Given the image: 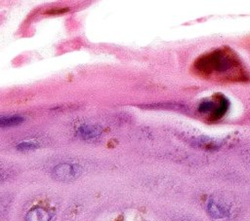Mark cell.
Segmentation results:
<instances>
[{"mask_svg": "<svg viewBox=\"0 0 250 221\" xmlns=\"http://www.w3.org/2000/svg\"><path fill=\"white\" fill-rule=\"evenodd\" d=\"M198 76L217 82H245L249 74L239 56L231 49L223 47L199 56L192 65Z\"/></svg>", "mask_w": 250, "mask_h": 221, "instance_id": "6da1fadb", "label": "cell"}, {"mask_svg": "<svg viewBox=\"0 0 250 221\" xmlns=\"http://www.w3.org/2000/svg\"><path fill=\"white\" fill-rule=\"evenodd\" d=\"M229 106V99L222 94H216L212 99H204L198 105V112L208 114L212 121H217L222 118L228 111Z\"/></svg>", "mask_w": 250, "mask_h": 221, "instance_id": "7a4b0ae2", "label": "cell"}, {"mask_svg": "<svg viewBox=\"0 0 250 221\" xmlns=\"http://www.w3.org/2000/svg\"><path fill=\"white\" fill-rule=\"evenodd\" d=\"M81 166L75 164H68V163H63L56 166L53 168L52 175L55 179L59 181H72L76 179L80 174H81Z\"/></svg>", "mask_w": 250, "mask_h": 221, "instance_id": "3957f363", "label": "cell"}, {"mask_svg": "<svg viewBox=\"0 0 250 221\" xmlns=\"http://www.w3.org/2000/svg\"><path fill=\"white\" fill-rule=\"evenodd\" d=\"M50 212L42 206H34L31 208L25 216V221H50Z\"/></svg>", "mask_w": 250, "mask_h": 221, "instance_id": "277c9868", "label": "cell"}, {"mask_svg": "<svg viewBox=\"0 0 250 221\" xmlns=\"http://www.w3.org/2000/svg\"><path fill=\"white\" fill-rule=\"evenodd\" d=\"M207 212L214 219H222L229 216L228 209L215 201H209L207 204Z\"/></svg>", "mask_w": 250, "mask_h": 221, "instance_id": "5b68a950", "label": "cell"}, {"mask_svg": "<svg viewBox=\"0 0 250 221\" xmlns=\"http://www.w3.org/2000/svg\"><path fill=\"white\" fill-rule=\"evenodd\" d=\"M24 122V118L20 115H10L0 117V128H9L19 126Z\"/></svg>", "mask_w": 250, "mask_h": 221, "instance_id": "8992f818", "label": "cell"}, {"mask_svg": "<svg viewBox=\"0 0 250 221\" xmlns=\"http://www.w3.org/2000/svg\"><path fill=\"white\" fill-rule=\"evenodd\" d=\"M79 135L84 139H92L96 138L100 135L101 129L94 126H82L78 129Z\"/></svg>", "mask_w": 250, "mask_h": 221, "instance_id": "52a82bcc", "label": "cell"}, {"mask_svg": "<svg viewBox=\"0 0 250 221\" xmlns=\"http://www.w3.org/2000/svg\"><path fill=\"white\" fill-rule=\"evenodd\" d=\"M39 147V144L33 141H24L21 142L17 145V149L21 152H26V151H31Z\"/></svg>", "mask_w": 250, "mask_h": 221, "instance_id": "ba28073f", "label": "cell"}, {"mask_svg": "<svg viewBox=\"0 0 250 221\" xmlns=\"http://www.w3.org/2000/svg\"><path fill=\"white\" fill-rule=\"evenodd\" d=\"M67 9H54V10H50L47 12V14H63L64 12H66Z\"/></svg>", "mask_w": 250, "mask_h": 221, "instance_id": "9c48e42d", "label": "cell"}, {"mask_svg": "<svg viewBox=\"0 0 250 221\" xmlns=\"http://www.w3.org/2000/svg\"><path fill=\"white\" fill-rule=\"evenodd\" d=\"M0 179H1V172H0Z\"/></svg>", "mask_w": 250, "mask_h": 221, "instance_id": "30bf717a", "label": "cell"}]
</instances>
